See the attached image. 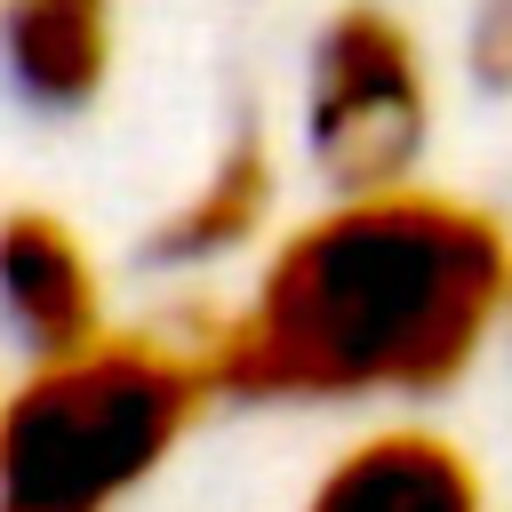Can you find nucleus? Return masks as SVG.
<instances>
[{
	"label": "nucleus",
	"mask_w": 512,
	"mask_h": 512,
	"mask_svg": "<svg viewBox=\"0 0 512 512\" xmlns=\"http://www.w3.org/2000/svg\"><path fill=\"white\" fill-rule=\"evenodd\" d=\"M296 512H488L472 456L432 424H376L304 488Z\"/></svg>",
	"instance_id": "nucleus-5"
},
{
	"label": "nucleus",
	"mask_w": 512,
	"mask_h": 512,
	"mask_svg": "<svg viewBox=\"0 0 512 512\" xmlns=\"http://www.w3.org/2000/svg\"><path fill=\"white\" fill-rule=\"evenodd\" d=\"M224 400L208 328H104L64 360H32L0 408V512H120Z\"/></svg>",
	"instance_id": "nucleus-2"
},
{
	"label": "nucleus",
	"mask_w": 512,
	"mask_h": 512,
	"mask_svg": "<svg viewBox=\"0 0 512 512\" xmlns=\"http://www.w3.org/2000/svg\"><path fill=\"white\" fill-rule=\"evenodd\" d=\"M0 56L32 112L72 120L120 64V0H0Z\"/></svg>",
	"instance_id": "nucleus-6"
},
{
	"label": "nucleus",
	"mask_w": 512,
	"mask_h": 512,
	"mask_svg": "<svg viewBox=\"0 0 512 512\" xmlns=\"http://www.w3.org/2000/svg\"><path fill=\"white\" fill-rule=\"evenodd\" d=\"M432 136V64L400 8L344 0L320 16L304 56V160L328 192L416 184Z\"/></svg>",
	"instance_id": "nucleus-3"
},
{
	"label": "nucleus",
	"mask_w": 512,
	"mask_h": 512,
	"mask_svg": "<svg viewBox=\"0 0 512 512\" xmlns=\"http://www.w3.org/2000/svg\"><path fill=\"white\" fill-rule=\"evenodd\" d=\"M504 328H512V288H504Z\"/></svg>",
	"instance_id": "nucleus-9"
},
{
	"label": "nucleus",
	"mask_w": 512,
	"mask_h": 512,
	"mask_svg": "<svg viewBox=\"0 0 512 512\" xmlns=\"http://www.w3.org/2000/svg\"><path fill=\"white\" fill-rule=\"evenodd\" d=\"M0 296H8V328H16L24 360H64V352H80L112 328L104 320V272L56 208H16L8 216Z\"/></svg>",
	"instance_id": "nucleus-4"
},
{
	"label": "nucleus",
	"mask_w": 512,
	"mask_h": 512,
	"mask_svg": "<svg viewBox=\"0 0 512 512\" xmlns=\"http://www.w3.org/2000/svg\"><path fill=\"white\" fill-rule=\"evenodd\" d=\"M464 64H472V80H480V88L512 96V0H472Z\"/></svg>",
	"instance_id": "nucleus-8"
},
{
	"label": "nucleus",
	"mask_w": 512,
	"mask_h": 512,
	"mask_svg": "<svg viewBox=\"0 0 512 512\" xmlns=\"http://www.w3.org/2000/svg\"><path fill=\"white\" fill-rule=\"evenodd\" d=\"M272 200H280V160H272V136L256 120H240L224 136V152L200 168V184L152 224L144 256L160 272H200V264H224L240 256L264 224H272Z\"/></svg>",
	"instance_id": "nucleus-7"
},
{
	"label": "nucleus",
	"mask_w": 512,
	"mask_h": 512,
	"mask_svg": "<svg viewBox=\"0 0 512 512\" xmlns=\"http://www.w3.org/2000/svg\"><path fill=\"white\" fill-rule=\"evenodd\" d=\"M512 232L440 184L336 192L272 240L256 288L208 328L224 400L392 408L448 392L504 328Z\"/></svg>",
	"instance_id": "nucleus-1"
}]
</instances>
